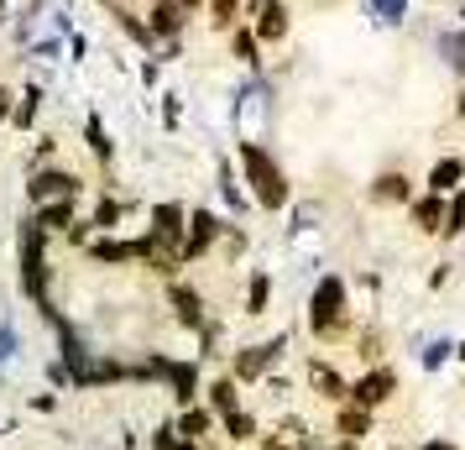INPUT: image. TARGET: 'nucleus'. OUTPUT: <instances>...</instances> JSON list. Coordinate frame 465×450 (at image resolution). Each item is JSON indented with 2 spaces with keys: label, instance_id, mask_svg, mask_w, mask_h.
<instances>
[{
  "label": "nucleus",
  "instance_id": "ea45409f",
  "mask_svg": "<svg viewBox=\"0 0 465 450\" xmlns=\"http://www.w3.org/2000/svg\"><path fill=\"white\" fill-rule=\"evenodd\" d=\"M11 105H16V89H11V85H0V131L11 126Z\"/></svg>",
  "mask_w": 465,
  "mask_h": 450
},
{
  "label": "nucleus",
  "instance_id": "7ed1b4c3",
  "mask_svg": "<svg viewBox=\"0 0 465 450\" xmlns=\"http://www.w3.org/2000/svg\"><path fill=\"white\" fill-rule=\"evenodd\" d=\"M16 294L32 309H43L53 299V236L32 215L16 220Z\"/></svg>",
  "mask_w": 465,
  "mask_h": 450
},
{
  "label": "nucleus",
  "instance_id": "a18cd8bd",
  "mask_svg": "<svg viewBox=\"0 0 465 450\" xmlns=\"http://www.w3.org/2000/svg\"><path fill=\"white\" fill-rule=\"evenodd\" d=\"M319 450H361L356 440H335V435H330V445H319Z\"/></svg>",
  "mask_w": 465,
  "mask_h": 450
},
{
  "label": "nucleus",
  "instance_id": "de8ad7c7",
  "mask_svg": "<svg viewBox=\"0 0 465 450\" xmlns=\"http://www.w3.org/2000/svg\"><path fill=\"white\" fill-rule=\"evenodd\" d=\"M11 22V0H0V26Z\"/></svg>",
  "mask_w": 465,
  "mask_h": 450
},
{
  "label": "nucleus",
  "instance_id": "4c0bfd02",
  "mask_svg": "<svg viewBox=\"0 0 465 450\" xmlns=\"http://www.w3.org/2000/svg\"><path fill=\"white\" fill-rule=\"evenodd\" d=\"M47 163H58V136H53V131H43V136H37V147L26 152V173L47 168Z\"/></svg>",
  "mask_w": 465,
  "mask_h": 450
},
{
  "label": "nucleus",
  "instance_id": "58836bf2",
  "mask_svg": "<svg viewBox=\"0 0 465 450\" xmlns=\"http://www.w3.org/2000/svg\"><path fill=\"white\" fill-rule=\"evenodd\" d=\"M450 278H455V262H434V273H429V283H423V288H429V294H440Z\"/></svg>",
  "mask_w": 465,
  "mask_h": 450
},
{
  "label": "nucleus",
  "instance_id": "1a4fd4ad",
  "mask_svg": "<svg viewBox=\"0 0 465 450\" xmlns=\"http://www.w3.org/2000/svg\"><path fill=\"white\" fill-rule=\"evenodd\" d=\"M402 393V377L392 362H377V366H361L356 377H351V404L371 408V414H381V408L392 404Z\"/></svg>",
  "mask_w": 465,
  "mask_h": 450
},
{
  "label": "nucleus",
  "instance_id": "8fccbe9b",
  "mask_svg": "<svg viewBox=\"0 0 465 450\" xmlns=\"http://www.w3.org/2000/svg\"><path fill=\"white\" fill-rule=\"evenodd\" d=\"M387 450H408V445H387Z\"/></svg>",
  "mask_w": 465,
  "mask_h": 450
},
{
  "label": "nucleus",
  "instance_id": "72a5a7b5",
  "mask_svg": "<svg viewBox=\"0 0 465 450\" xmlns=\"http://www.w3.org/2000/svg\"><path fill=\"white\" fill-rule=\"evenodd\" d=\"M147 450H214V445H199V440H189V435H178L173 419H163V425L147 435Z\"/></svg>",
  "mask_w": 465,
  "mask_h": 450
},
{
  "label": "nucleus",
  "instance_id": "37998d69",
  "mask_svg": "<svg viewBox=\"0 0 465 450\" xmlns=\"http://www.w3.org/2000/svg\"><path fill=\"white\" fill-rule=\"evenodd\" d=\"M163 126H178V95H163Z\"/></svg>",
  "mask_w": 465,
  "mask_h": 450
},
{
  "label": "nucleus",
  "instance_id": "b1692460",
  "mask_svg": "<svg viewBox=\"0 0 465 450\" xmlns=\"http://www.w3.org/2000/svg\"><path fill=\"white\" fill-rule=\"evenodd\" d=\"M47 105V89L32 79V85L16 89V105H11V126L5 131H16V136H26V131H37V115H43Z\"/></svg>",
  "mask_w": 465,
  "mask_h": 450
},
{
  "label": "nucleus",
  "instance_id": "a878e982",
  "mask_svg": "<svg viewBox=\"0 0 465 450\" xmlns=\"http://www.w3.org/2000/svg\"><path fill=\"white\" fill-rule=\"evenodd\" d=\"M173 425H178V435H189V440H199V445H214V435H220V419H214L204 404L173 408Z\"/></svg>",
  "mask_w": 465,
  "mask_h": 450
},
{
  "label": "nucleus",
  "instance_id": "f257e3e1",
  "mask_svg": "<svg viewBox=\"0 0 465 450\" xmlns=\"http://www.w3.org/2000/svg\"><path fill=\"white\" fill-rule=\"evenodd\" d=\"M356 294H351V278L330 267V273H319L309 283V299H303V330H309V341L324 345V351H335V345H351L356 335Z\"/></svg>",
  "mask_w": 465,
  "mask_h": 450
},
{
  "label": "nucleus",
  "instance_id": "9d476101",
  "mask_svg": "<svg viewBox=\"0 0 465 450\" xmlns=\"http://www.w3.org/2000/svg\"><path fill=\"white\" fill-rule=\"evenodd\" d=\"M246 26L262 47H282L293 37V5L288 0H246Z\"/></svg>",
  "mask_w": 465,
  "mask_h": 450
},
{
  "label": "nucleus",
  "instance_id": "4468645a",
  "mask_svg": "<svg viewBox=\"0 0 465 450\" xmlns=\"http://www.w3.org/2000/svg\"><path fill=\"white\" fill-rule=\"evenodd\" d=\"M413 194H419V184H413V173H402V168H381V173H371V184H366V199H371L377 210H408Z\"/></svg>",
  "mask_w": 465,
  "mask_h": 450
},
{
  "label": "nucleus",
  "instance_id": "4be33fe9",
  "mask_svg": "<svg viewBox=\"0 0 465 450\" xmlns=\"http://www.w3.org/2000/svg\"><path fill=\"white\" fill-rule=\"evenodd\" d=\"M79 142H84V152L94 157V168H100V173L115 168V136H110V126L94 115V110L79 121Z\"/></svg>",
  "mask_w": 465,
  "mask_h": 450
},
{
  "label": "nucleus",
  "instance_id": "79ce46f5",
  "mask_svg": "<svg viewBox=\"0 0 465 450\" xmlns=\"http://www.w3.org/2000/svg\"><path fill=\"white\" fill-rule=\"evenodd\" d=\"M419 450H465V445H460V440H450V435H429Z\"/></svg>",
  "mask_w": 465,
  "mask_h": 450
},
{
  "label": "nucleus",
  "instance_id": "f704fd0d",
  "mask_svg": "<svg viewBox=\"0 0 465 450\" xmlns=\"http://www.w3.org/2000/svg\"><path fill=\"white\" fill-rule=\"evenodd\" d=\"M419 366L423 372H440L444 362H455V341H444V335H429V341H419Z\"/></svg>",
  "mask_w": 465,
  "mask_h": 450
},
{
  "label": "nucleus",
  "instance_id": "423d86ee",
  "mask_svg": "<svg viewBox=\"0 0 465 450\" xmlns=\"http://www.w3.org/2000/svg\"><path fill=\"white\" fill-rule=\"evenodd\" d=\"M163 304H168L173 330H189V335H199V330H204V320L214 315L210 299H204V288H199V283H189V273H178V278L163 283Z\"/></svg>",
  "mask_w": 465,
  "mask_h": 450
},
{
  "label": "nucleus",
  "instance_id": "e433bc0d",
  "mask_svg": "<svg viewBox=\"0 0 465 450\" xmlns=\"http://www.w3.org/2000/svg\"><path fill=\"white\" fill-rule=\"evenodd\" d=\"M366 11H371L381 26H402L408 22V0H366Z\"/></svg>",
  "mask_w": 465,
  "mask_h": 450
},
{
  "label": "nucleus",
  "instance_id": "cd10ccee",
  "mask_svg": "<svg viewBox=\"0 0 465 450\" xmlns=\"http://www.w3.org/2000/svg\"><path fill=\"white\" fill-rule=\"evenodd\" d=\"M214 178H220V199H225L231 220H235V215H252V199H246V184H241L235 157H220V163H214Z\"/></svg>",
  "mask_w": 465,
  "mask_h": 450
},
{
  "label": "nucleus",
  "instance_id": "2f4dec72",
  "mask_svg": "<svg viewBox=\"0 0 465 450\" xmlns=\"http://www.w3.org/2000/svg\"><path fill=\"white\" fill-rule=\"evenodd\" d=\"M434 53H440V64L465 85V26H460V22L450 26V32H440V37H434Z\"/></svg>",
  "mask_w": 465,
  "mask_h": 450
},
{
  "label": "nucleus",
  "instance_id": "20e7f679",
  "mask_svg": "<svg viewBox=\"0 0 465 450\" xmlns=\"http://www.w3.org/2000/svg\"><path fill=\"white\" fill-rule=\"evenodd\" d=\"M225 356H231L225 372H231L235 383H241V387H262L277 366L288 362V330H277V335H256V341H241V345H231Z\"/></svg>",
  "mask_w": 465,
  "mask_h": 450
},
{
  "label": "nucleus",
  "instance_id": "a19ab883",
  "mask_svg": "<svg viewBox=\"0 0 465 450\" xmlns=\"http://www.w3.org/2000/svg\"><path fill=\"white\" fill-rule=\"evenodd\" d=\"M32 414H58V393H32Z\"/></svg>",
  "mask_w": 465,
  "mask_h": 450
},
{
  "label": "nucleus",
  "instance_id": "a211bd4d",
  "mask_svg": "<svg viewBox=\"0 0 465 450\" xmlns=\"http://www.w3.org/2000/svg\"><path fill=\"white\" fill-rule=\"evenodd\" d=\"M272 294H277L272 267H252L246 273V288H241V315L246 320H267L272 315Z\"/></svg>",
  "mask_w": 465,
  "mask_h": 450
},
{
  "label": "nucleus",
  "instance_id": "bb28decb",
  "mask_svg": "<svg viewBox=\"0 0 465 450\" xmlns=\"http://www.w3.org/2000/svg\"><path fill=\"white\" fill-rule=\"evenodd\" d=\"M225 47H231V58L246 68V74H262V68H267V47L256 43V32L246 22L235 26V32H225Z\"/></svg>",
  "mask_w": 465,
  "mask_h": 450
},
{
  "label": "nucleus",
  "instance_id": "39448f33",
  "mask_svg": "<svg viewBox=\"0 0 465 450\" xmlns=\"http://www.w3.org/2000/svg\"><path fill=\"white\" fill-rule=\"evenodd\" d=\"M26 210L32 205H47V199H89V178L79 168H64V163H47V168H32L26 173Z\"/></svg>",
  "mask_w": 465,
  "mask_h": 450
},
{
  "label": "nucleus",
  "instance_id": "7c9ffc66",
  "mask_svg": "<svg viewBox=\"0 0 465 450\" xmlns=\"http://www.w3.org/2000/svg\"><path fill=\"white\" fill-rule=\"evenodd\" d=\"M204 26H210L214 37H225V32H235V26L246 22V0H204Z\"/></svg>",
  "mask_w": 465,
  "mask_h": 450
},
{
  "label": "nucleus",
  "instance_id": "c9c22d12",
  "mask_svg": "<svg viewBox=\"0 0 465 450\" xmlns=\"http://www.w3.org/2000/svg\"><path fill=\"white\" fill-rule=\"evenodd\" d=\"M246 246H252V241H246V225H235V220H225V236H220V252H214V257L241 262V257H246Z\"/></svg>",
  "mask_w": 465,
  "mask_h": 450
},
{
  "label": "nucleus",
  "instance_id": "aec40b11",
  "mask_svg": "<svg viewBox=\"0 0 465 450\" xmlns=\"http://www.w3.org/2000/svg\"><path fill=\"white\" fill-rule=\"evenodd\" d=\"M142 16H147V26H152V37H157V47L189 32V11H183L178 0H152V5L142 11Z\"/></svg>",
  "mask_w": 465,
  "mask_h": 450
},
{
  "label": "nucleus",
  "instance_id": "f8f14e48",
  "mask_svg": "<svg viewBox=\"0 0 465 450\" xmlns=\"http://www.w3.org/2000/svg\"><path fill=\"white\" fill-rule=\"evenodd\" d=\"M79 252H84V262H94V267H142L147 241H142V231H136V236H89Z\"/></svg>",
  "mask_w": 465,
  "mask_h": 450
},
{
  "label": "nucleus",
  "instance_id": "6e6552de",
  "mask_svg": "<svg viewBox=\"0 0 465 450\" xmlns=\"http://www.w3.org/2000/svg\"><path fill=\"white\" fill-rule=\"evenodd\" d=\"M298 377H303V393L314 398V404L324 408H340L345 398H351V377L340 372V362H330V356H303V366H298Z\"/></svg>",
  "mask_w": 465,
  "mask_h": 450
},
{
  "label": "nucleus",
  "instance_id": "c756f323",
  "mask_svg": "<svg viewBox=\"0 0 465 450\" xmlns=\"http://www.w3.org/2000/svg\"><path fill=\"white\" fill-rule=\"evenodd\" d=\"M262 419H256V408H235V414H225V419H220V435H225V440H231V445H256V440H262Z\"/></svg>",
  "mask_w": 465,
  "mask_h": 450
},
{
  "label": "nucleus",
  "instance_id": "412c9836",
  "mask_svg": "<svg viewBox=\"0 0 465 450\" xmlns=\"http://www.w3.org/2000/svg\"><path fill=\"white\" fill-rule=\"evenodd\" d=\"M199 404L210 408L214 419H225V414H235V408L246 404V398H241V383H235L231 372H204V393H199Z\"/></svg>",
  "mask_w": 465,
  "mask_h": 450
},
{
  "label": "nucleus",
  "instance_id": "f3484780",
  "mask_svg": "<svg viewBox=\"0 0 465 450\" xmlns=\"http://www.w3.org/2000/svg\"><path fill=\"white\" fill-rule=\"evenodd\" d=\"M100 11H105L110 22H115V32H121V37H131L142 53H157V37H152L147 16H142L136 5H126V0H100Z\"/></svg>",
  "mask_w": 465,
  "mask_h": 450
},
{
  "label": "nucleus",
  "instance_id": "473e14b6",
  "mask_svg": "<svg viewBox=\"0 0 465 450\" xmlns=\"http://www.w3.org/2000/svg\"><path fill=\"white\" fill-rule=\"evenodd\" d=\"M444 246H455V241H465V189L455 194H444V225H440V236Z\"/></svg>",
  "mask_w": 465,
  "mask_h": 450
},
{
  "label": "nucleus",
  "instance_id": "9b49d317",
  "mask_svg": "<svg viewBox=\"0 0 465 450\" xmlns=\"http://www.w3.org/2000/svg\"><path fill=\"white\" fill-rule=\"evenodd\" d=\"M256 450H319V435H314V425H309L303 414L282 408V414H277L272 425L262 429Z\"/></svg>",
  "mask_w": 465,
  "mask_h": 450
},
{
  "label": "nucleus",
  "instance_id": "393cba45",
  "mask_svg": "<svg viewBox=\"0 0 465 450\" xmlns=\"http://www.w3.org/2000/svg\"><path fill=\"white\" fill-rule=\"evenodd\" d=\"M408 225H413L419 236H440V225H444V194H429V189L413 194V199H408Z\"/></svg>",
  "mask_w": 465,
  "mask_h": 450
},
{
  "label": "nucleus",
  "instance_id": "ddd939ff",
  "mask_svg": "<svg viewBox=\"0 0 465 450\" xmlns=\"http://www.w3.org/2000/svg\"><path fill=\"white\" fill-rule=\"evenodd\" d=\"M163 393L173 398V408L199 404V393H204V362L199 356H173L168 377H163Z\"/></svg>",
  "mask_w": 465,
  "mask_h": 450
},
{
  "label": "nucleus",
  "instance_id": "c03bdc74",
  "mask_svg": "<svg viewBox=\"0 0 465 450\" xmlns=\"http://www.w3.org/2000/svg\"><path fill=\"white\" fill-rule=\"evenodd\" d=\"M68 53H74V58H84V53H89V43H84V32H68Z\"/></svg>",
  "mask_w": 465,
  "mask_h": 450
},
{
  "label": "nucleus",
  "instance_id": "6ab92c4d",
  "mask_svg": "<svg viewBox=\"0 0 465 450\" xmlns=\"http://www.w3.org/2000/svg\"><path fill=\"white\" fill-rule=\"evenodd\" d=\"M26 215L43 225L47 236H68L79 225V215H84V199H47V205H32Z\"/></svg>",
  "mask_w": 465,
  "mask_h": 450
},
{
  "label": "nucleus",
  "instance_id": "49530a36",
  "mask_svg": "<svg viewBox=\"0 0 465 450\" xmlns=\"http://www.w3.org/2000/svg\"><path fill=\"white\" fill-rule=\"evenodd\" d=\"M178 5H183L189 16H199V11H204V0H178Z\"/></svg>",
  "mask_w": 465,
  "mask_h": 450
},
{
  "label": "nucleus",
  "instance_id": "2eb2a0df",
  "mask_svg": "<svg viewBox=\"0 0 465 450\" xmlns=\"http://www.w3.org/2000/svg\"><path fill=\"white\" fill-rule=\"evenodd\" d=\"M142 231H152V236L173 241L178 252H183V231H189V205L183 199H152L147 205V225Z\"/></svg>",
  "mask_w": 465,
  "mask_h": 450
},
{
  "label": "nucleus",
  "instance_id": "dca6fc26",
  "mask_svg": "<svg viewBox=\"0 0 465 450\" xmlns=\"http://www.w3.org/2000/svg\"><path fill=\"white\" fill-rule=\"evenodd\" d=\"M330 435H335V440H356V445H366V440L377 435V414L345 398L340 408H330Z\"/></svg>",
  "mask_w": 465,
  "mask_h": 450
},
{
  "label": "nucleus",
  "instance_id": "09e8293b",
  "mask_svg": "<svg viewBox=\"0 0 465 450\" xmlns=\"http://www.w3.org/2000/svg\"><path fill=\"white\" fill-rule=\"evenodd\" d=\"M455 362L465 366V335H460V341H455Z\"/></svg>",
  "mask_w": 465,
  "mask_h": 450
},
{
  "label": "nucleus",
  "instance_id": "c85d7f7f",
  "mask_svg": "<svg viewBox=\"0 0 465 450\" xmlns=\"http://www.w3.org/2000/svg\"><path fill=\"white\" fill-rule=\"evenodd\" d=\"M351 351L361 356V366L387 362V330H381V320H361L356 335H351Z\"/></svg>",
  "mask_w": 465,
  "mask_h": 450
},
{
  "label": "nucleus",
  "instance_id": "0eeeda50",
  "mask_svg": "<svg viewBox=\"0 0 465 450\" xmlns=\"http://www.w3.org/2000/svg\"><path fill=\"white\" fill-rule=\"evenodd\" d=\"M225 220L214 205H189V231H183V267H199L220 252V236H225Z\"/></svg>",
  "mask_w": 465,
  "mask_h": 450
},
{
  "label": "nucleus",
  "instance_id": "f03ea898",
  "mask_svg": "<svg viewBox=\"0 0 465 450\" xmlns=\"http://www.w3.org/2000/svg\"><path fill=\"white\" fill-rule=\"evenodd\" d=\"M231 157H235V168H241V184H246V199H252L256 215L293 210V178H288V168L277 163V152L262 136H241Z\"/></svg>",
  "mask_w": 465,
  "mask_h": 450
},
{
  "label": "nucleus",
  "instance_id": "5701e85b",
  "mask_svg": "<svg viewBox=\"0 0 465 450\" xmlns=\"http://www.w3.org/2000/svg\"><path fill=\"white\" fill-rule=\"evenodd\" d=\"M423 189H429V194L465 189V157H460V152H440V157L429 163V173H423Z\"/></svg>",
  "mask_w": 465,
  "mask_h": 450
}]
</instances>
